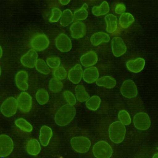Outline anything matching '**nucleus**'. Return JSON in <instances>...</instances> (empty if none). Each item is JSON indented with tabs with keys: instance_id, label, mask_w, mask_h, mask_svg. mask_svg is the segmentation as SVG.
Masks as SVG:
<instances>
[{
	"instance_id": "1",
	"label": "nucleus",
	"mask_w": 158,
	"mask_h": 158,
	"mask_svg": "<svg viewBox=\"0 0 158 158\" xmlns=\"http://www.w3.org/2000/svg\"><path fill=\"white\" fill-rule=\"evenodd\" d=\"M76 114L74 106L68 104H65L56 112L55 116V122L59 126H66L73 120Z\"/></svg>"
},
{
	"instance_id": "2",
	"label": "nucleus",
	"mask_w": 158,
	"mask_h": 158,
	"mask_svg": "<svg viewBox=\"0 0 158 158\" xmlns=\"http://www.w3.org/2000/svg\"><path fill=\"white\" fill-rule=\"evenodd\" d=\"M126 133V127L119 121L112 123L109 128L110 139L111 142L115 143H122L125 139Z\"/></svg>"
},
{
	"instance_id": "3",
	"label": "nucleus",
	"mask_w": 158,
	"mask_h": 158,
	"mask_svg": "<svg viewBox=\"0 0 158 158\" xmlns=\"http://www.w3.org/2000/svg\"><path fill=\"white\" fill-rule=\"evenodd\" d=\"M93 153L95 157L108 158L113 154V149L110 145L105 141H98L94 145Z\"/></svg>"
},
{
	"instance_id": "4",
	"label": "nucleus",
	"mask_w": 158,
	"mask_h": 158,
	"mask_svg": "<svg viewBox=\"0 0 158 158\" xmlns=\"http://www.w3.org/2000/svg\"><path fill=\"white\" fill-rule=\"evenodd\" d=\"M70 144L73 149L80 153H87L91 146V142L85 136L74 137L71 138Z\"/></svg>"
},
{
	"instance_id": "5",
	"label": "nucleus",
	"mask_w": 158,
	"mask_h": 158,
	"mask_svg": "<svg viewBox=\"0 0 158 158\" xmlns=\"http://www.w3.org/2000/svg\"><path fill=\"white\" fill-rule=\"evenodd\" d=\"M18 108L17 100L14 97H9L1 105V112L4 116L10 118L16 114Z\"/></svg>"
},
{
	"instance_id": "6",
	"label": "nucleus",
	"mask_w": 158,
	"mask_h": 158,
	"mask_svg": "<svg viewBox=\"0 0 158 158\" xmlns=\"http://www.w3.org/2000/svg\"><path fill=\"white\" fill-rule=\"evenodd\" d=\"M133 123L136 129L140 131H146L150 127L151 121L147 114L139 112L134 116Z\"/></svg>"
},
{
	"instance_id": "7",
	"label": "nucleus",
	"mask_w": 158,
	"mask_h": 158,
	"mask_svg": "<svg viewBox=\"0 0 158 158\" xmlns=\"http://www.w3.org/2000/svg\"><path fill=\"white\" fill-rule=\"evenodd\" d=\"M49 45V40L44 34H38L32 38L30 45L32 49L38 52L42 51L47 48Z\"/></svg>"
},
{
	"instance_id": "8",
	"label": "nucleus",
	"mask_w": 158,
	"mask_h": 158,
	"mask_svg": "<svg viewBox=\"0 0 158 158\" xmlns=\"http://www.w3.org/2000/svg\"><path fill=\"white\" fill-rule=\"evenodd\" d=\"M121 93L125 98L131 99L138 95L137 87L133 80H127L124 81L121 87Z\"/></svg>"
},
{
	"instance_id": "9",
	"label": "nucleus",
	"mask_w": 158,
	"mask_h": 158,
	"mask_svg": "<svg viewBox=\"0 0 158 158\" xmlns=\"http://www.w3.org/2000/svg\"><path fill=\"white\" fill-rule=\"evenodd\" d=\"M0 153L2 157H7L12 153L14 148L13 141L9 136L2 135L0 136Z\"/></svg>"
},
{
	"instance_id": "10",
	"label": "nucleus",
	"mask_w": 158,
	"mask_h": 158,
	"mask_svg": "<svg viewBox=\"0 0 158 158\" xmlns=\"http://www.w3.org/2000/svg\"><path fill=\"white\" fill-rule=\"evenodd\" d=\"M111 50L114 56L118 57L125 54L127 51V46L123 39L119 36L113 38L111 42Z\"/></svg>"
},
{
	"instance_id": "11",
	"label": "nucleus",
	"mask_w": 158,
	"mask_h": 158,
	"mask_svg": "<svg viewBox=\"0 0 158 158\" xmlns=\"http://www.w3.org/2000/svg\"><path fill=\"white\" fill-rule=\"evenodd\" d=\"M18 108L22 112H29L32 108V97L28 93L23 92L20 94L17 99Z\"/></svg>"
},
{
	"instance_id": "12",
	"label": "nucleus",
	"mask_w": 158,
	"mask_h": 158,
	"mask_svg": "<svg viewBox=\"0 0 158 158\" xmlns=\"http://www.w3.org/2000/svg\"><path fill=\"white\" fill-rule=\"evenodd\" d=\"M55 44L57 48L62 52L70 51L72 48L71 39L64 33H60L56 37Z\"/></svg>"
},
{
	"instance_id": "13",
	"label": "nucleus",
	"mask_w": 158,
	"mask_h": 158,
	"mask_svg": "<svg viewBox=\"0 0 158 158\" xmlns=\"http://www.w3.org/2000/svg\"><path fill=\"white\" fill-rule=\"evenodd\" d=\"M38 54L36 51L31 49L27 53L21 58L20 61L22 64L28 68H33L35 66L38 60Z\"/></svg>"
},
{
	"instance_id": "14",
	"label": "nucleus",
	"mask_w": 158,
	"mask_h": 158,
	"mask_svg": "<svg viewBox=\"0 0 158 158\" xmlns=\"http://www.w3.org/2000/svg\"><path fill=\"white\" fill-rule=\"evenodd\" d=\"M70 31L72 37L74 39H80L85 35L86 27L84 23L77 21L71 25Z\"/></svg>"
},
{
	"instance_id": "15",
	"label": "nucleus",
	"mask_w": 158,
	"mask_h": 158,
	"mask_svg": "<svg viewBox=\"0 0 158 158\" xmlns=\"http://www.w3.org/2000/svg\"><path fill=\"white\" fill-rule=\"evenodd\" d=\"M145 65V59L138 57L128 60L126 64V67L129 71L135 73H139L143 70Z\"/></svg>"
},
{
	"instance_id": "16",
	"label": "nucleus",
	"mask_w": 158,
	"mask_h": 158,
	"mask_svg": "<svg viewBox=\"0 0 158 158\" xmlns=\"http://www.w3.org/2000/svg\"><path fill=\"white\" fill-rule=\"evenodd\" d=\"M83 72L81 65L76 64L69 71L68 77L69 80L73 84H78L83 77Z\"/></svg>"
},
{
	"instance_id": "17",
	"label": "nucleus",
	"mask_w": 158,
	"mask_h": 158,
	"mask_svg": "<svg viewBox=\"0 0 158 158\" xmlns=\"http://www.w3.org/2000/svg\"><path fill=\"white\" fill-rule=\"evenodd\" d=\"M80 60L81 64L85 67H93L98 62V56L95 52L90 51L82 55Z\"/></svg>"
},
{
	"instance_id": "18",
	"label": "nucleus",
	"mask_w": 158,
	"mask_h": 158,
	"mask_svg": "<svg viewBox=\"0 0 158 158\" xmlns=\"http://www.w3.org/2000/svg\"><path fill=\"white\" fill-rule=\"evenodd\" d=\"M28 80V73L25 70H20L15 75V84L18 88L22 91H27L29 88Z\"/></svg>"
},
{
	"instance_id": "19",
	"label": "nucleus",
	"mask_w": 158,
	"mask_h": 158,
	"mask_svg": "<svg viewBox=\"0 0 158 158\" xmlns=\"http://www.w3.org/2000/svg\"><path fill=\"white\" fill-rule=\"evenodd\" d=\"M99 76L98 69L95 67H87L83 72V78L87 84L95 82Z\"/></svg>"
},
{
	"instance_id": "20",
	"label": "nucleus",
	"mask_w": 158,
	"mask_h": 158,
	"mask_svg": "<svg viewBox=\"0 0 158 158\" xmlns=\"http://www.w3.org/2000/svg\"><path fill=\"white\" fill-rule=\"evenodd\" d=\"M110 38L108 34L104 32H97L94 34L90 38L91 44L94 46H97L104 43L110 41Z\"/></svg>"
},
{
	"instance_id": "21",
	"label": "nucleus",
	"mask_w": 158,
	"mask_h": 158,
	"mask_svg": "<svg viewBox=\"0 0 158 158\" xmlns=\"http://www.w3.org/2000/svg\"><path fill=\"white\" fill-rule=\"evenodd\" d=\"M53 136V132L51 128L46 125L41 128L40 132L39 139L42 146H47Z\"/></svg>"
},
{
	"instance_id": "22",
	"label": "nucleus",
	"mask_w": 158,
	"mask_h": 158,
	"mask_svg": "<svg viewBox=\"0 0 158 158\" xmlns=\"http://www.w3.org/2000/svg\"><path fill=\"white\" fill-rule=\"evenodd\" d=\"M97 85L107 89H112L116 85V81L114 77L109 76L100 77L96 81Z\"/></svg>"
},
{
	"instance_id": "23",
	"label": "nucleus",
	"mask_w": 158,
	"mask_h": 158,
	"mask_svg": "<svg viewBox=\"0 0 158 158\" xmlns=\"http://www.w3.org/2000/svg\"><path fill=\"white\" fill-rule=\"evenodd\" d=\"M105 21L106 24V31L110 33L116 31L118 27V18L115 15L109 14L105 16Z\"/></svg>"
},
{
	"instance_id": "24",
	"label": "nucleus",
	"mask_w": 158,
	"mask_h": 158,
	"mask_svg": "<svg viewBox=\"0 0 158 158\" xmlns=\"http://www.w3.org/2000/svg\"><path fill=\"white\" fill-rule=\"evenodd\" d=\"M26 150L30 155L36 156L41 151V147L39 141L35 139H31L27 142Z\"/></svg>"
},
{
	"instance_id": "25",
	"label": "nucleus",
	"mask_w": 158,
	"mask_h": 158,
	"mask_svg": "<svg viewBox=\"0 0 158 158\" xmlns=\"http://www.w3.org/2000/svg\"><path fill=\"white\" fill-rule=\"evenodd\" d=\"M133 15L129 13L125 12L121 15L119 19V25L123 29L129 27L135 22Z\"/></svg>"
},
{
	"instance_id": "26",
	"label": "nucleus",
	"mask_w": 158,
	"mask_h": 158,
	"mask_svg": "<svg viewBox=\"0 0 158 158\" xmlns=\"http://www.w3.org/2000/svg\"><path fill=\"white\" fill-rule=\"evenodd\" d=\"M110 11V6L108 2L103 1L99 6H94L92 9L93 15L96 16H102L108 14Z\"/></svg>"
},
{
	"instance_id": "27",
	"label": "nucleus",
	"mask_w": 158,
	"mask_h": 158,
	"mask_svg": "<svg viewBox=\"0 0 158 158\" xmlns=\"http://www.w3.org/2000/svg\"><path fill=\"white\" fill-rule=\"evenodd\" d=\"M74 15L69 9H66L62 12V16L60 19V23L61 26L67 27L74 20Z\"/></svg>"
},
{
	"instance_id": "28",
	"label": "nucleus",
	"mask_w": 158,
	"mask_h": 158,
	"mask_svg": "<svg viewBox=\"0 0 158 158\" xmlns=\"http://www.w3.org/2000/svg\"><path fill=\"white\" fill-rule=\"evenodd\" d=\"M75 94L77 101L81 102L86 101L90 98L89 94L86 91L85 87L81 85L76 87Z\"/></svg>"
},
{
	"instance_id": "29",
	"label": "nucleus",
	"mask_w": 158,
	"mask_h": 158,
	"mask_svg": "<svg viewBox=\"0 0 158 158\" xmlns=\"http://www.w3.org/2000/svg\"><path fill=\"white\" fill-rule=\"evenodd\" d=\"M101 100L100 97L97 95L93 96L87 100L85 106L89 110L91 111H96L101 105Z\"/></svg>"
},
{
	"instance_id": "30",
	"label": "nucleus",
	"mask_w": 158,
	"mask_h": 158,
	"mask_svg": "<svg viewBox=\"0 0 158 158\" xmlns=\"http://www.w3.org/2000/svg\"><path fill=\"white\" fill-rule=\"evenodd\" d=\"M87 8L88 5L86 3H85L80 9L74 12V16L75 19L77 21H80L86 19L88 16Z\"/></svg>"
},
{
	"instance_id": "31",
	"label": "nucleus",
	"mask_w": 158,
	"mask_h": 158,
	"mask_svg": "<svg viewBox=\"0 0 158 158\" xmlns=\"http://www.w3.org/2000/svg\"><path fill=\"white\" fill-rule=\"evenodd\" d=\"M63 87L62 81L59 79L53 77L50 80L49 83V90L52 92L57 93L61 91Z\"/></svg>"
},
{
	"instance_id": "32",
	"label": "nucleus",
	"mask_w": 158,
	"mask_h": 158,
	"mask_svg": "<svg viewBox=\"0 0 158 158\" xmlns=\"http://www.w3.org/2000/svg\"><path fill=\"white\" fill-rule=\"evenodd\" d=\"M36 98L37 102L40 105H44L47 103L49 101L48 93L44 89H40L36 92Z\"/></svg>"
},
{
	"instance_id": "33",
	"label": "nucleus",
	"mask_w": 158,
	"mask_h": 158,
	"mask_svg": "<svg viewBox=\"0 0 158 158\" xmlns=\"http://www.w3.org/2000/svg\"><path fill=\"white\" fill-rule=\"evenodd\" d=\"M15 123L18 128L24 132H31L33 129L32 125L23 118H21L16 119Z\"/></svg>"
},
{
	"instance_id": "34",
	"label": "nucleus",
	"mask_w": 158,
	"mask_h": 158,
	"mask_svg": "<svg viewBox=\"0 0 158 158\" xmlns=\"http://www.w3.org/2000/svg\"><path fill=\"white\" fill-rule=\"evenodd\" d=\"M36 70L39 73L44 75H48L51 70L47 63L43 59H38L35 66Z\"/></svg>"
},
{
	"instance_id": "35",
	"label": "nucleus",
	"mask_w": 158,
	"mask_h": 158,
	"mask_svg": "<svg viewBox=\"0 0 158 158\" xmlns=\"http://www.w3.org/2000/svg\"><path fill=\"white\" fill-rule=\"evenodd\" d=\"M118 118L119 121L125 126H128L131 123L130 115L125 110H122L119 111Z\"/></svg>"
},
{
	"instance_id": "36",
	"label": "nucleus",
	"mask_w": 158,
	"mask_h": 158,
	"mask_svg": "<svg viewBox=\"0 0 158 158\" xmlns=\"http://www.w3.org/2000/svg\"><path fill=\"white\" fill-rule=\"evenodd\" d=\"M54 77L60 80H64L68 76L67 73L64 67H59L55 69L53 72Z\"/></svg>"
},
{
	"instance_id": "37",
	"label": "nucleus",
	"mask_w": 158,
	"mask_h": 158,
	"mask_svg": "<svg viewBox=\"0 0 158 158\" xmlns=\"http://www.w3.org/2000/svg\"><path fill=\"white\" fill-rule=\"evenodd\" d=\"M46 63L49 68L55 70L60 67V59L58 57H49L46 59Z\"/></svg>"
},
{
	"instance_id": "38",
	"label": "nucleus",
	"mask_w": 158,
	"mask_h": 158,
	"mask_svg": "<svg viewBox=\"0 0 158 158\" xmlns=\"http://www.w3.org/2000/svg\"><path fill=\"white\" fill-rule=\"evenodd\" d=\"M62 12L60 9L54 8L52 10V15L49 18V22L51 23H56L58 22L62 16Z\"/></svg>"
},
{
	"instance_id": "39",
	"label": "nucleus",
	"mask_w": 158,
	"mask_h": 158,
	"mask_svg": "<svg viewBox=\"0 0 158 158\" xmlns=\"http://www.w3.org/2000/svg\"><path fill=\"white\" fill-rule=\"evenodd\" d=\"M64 97L68 103L70 105L74 106L77 103V99L74 94L69 91H65L63 93Z\"/></svg>"
},
{
	"instance_id": "40",
	"label": "nucleus",
	"mask_w": 158,
	"mask_h": 158,
	"mask_svg": "<svg viewBox=\"0 0 158 158\" xmlns=\"http://www.w3.org/2000/svg\"><path fill=\"white\" fill-rule=\"evenodd\" d=\"M126 6L123 4L119 3L116 5L115 8V12L118 15H121L126 11Z\"/></svg>"
},
{
	"instance_id": "41",
	"label": "nucleus",
	"mask_w": 158,
	"mask_h": 158,
	"mask_svg": "<svg viewBox=\"0 0 158 158\" xmlns=\"http://www.w3.org/2000/svg\"><path fill=\"white\" fill-rule=\"evenodd\" d=\"M70 2V1H59V2L61 5H66L69 3Z\"/></svg>"
},
{
	"instance_id": "42",
	"label": "nucleus",
	"mask_w": 158,
	"mask_h": 158,
	"mask_svg": "<svg viewBox=\"0 0 158 158\" xmlns=\"http://www.w3.org/2000/svg\"><path fill=\"white\" fill-rule=\"evenodd\" d=\"M0 48H1V58L2 57L3 54V51L1 46V47H0Z\"/></svg>"
},
{
	"instance_id": "43",
	"label": "nucleus",
	"mask_w": 158,
	"mask_h": 158,
	"mask_svg": "<svg viewBox=\"0 0 158 158\" xmlns=\"http://www.w3.org/2000/svg\"><path fill=\"white\" fill-rule=\"evenodd\" d=\"M153 158H158V154H155L154 156H153Z\"/></svg>"
}]
</instances>
